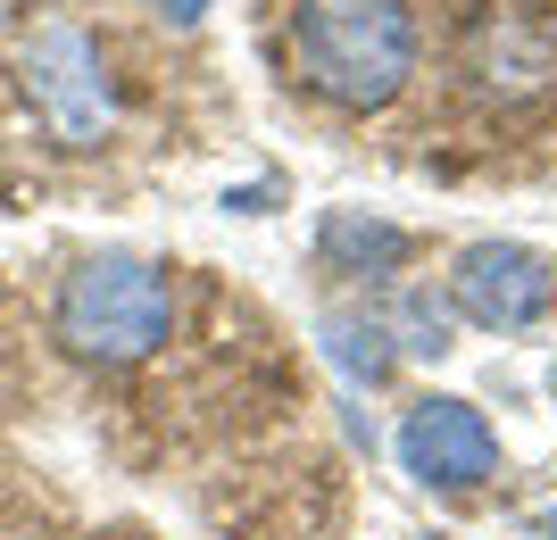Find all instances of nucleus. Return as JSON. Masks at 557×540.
<instances>
[{"label":"nucleus","instance_id":"423d86ee","mask_svg":"<svg viewBox=\"0 0 557 540\" xmlns=\"http://www.w3.org/2000/svg\"><path fill=\"white\" fill-rule=\"evenodd\" d=\"M25 84H34V109L67 141H92L109 125V67H100V50L75 34V25H50L34 34L25 50Z\"/></svg>","mask_w":557,"mask_h":540},{"label":"nucleus","instance_id":"7ed1b4c3","mask_svg":"<svg viewBox=\"0 0 557 540\" xmlns=\"http://www.w3.org/2000/svg\"><path fill=\"white\" fill-rule=\"evenodd\" d=\"M458 84L499 117L557 100V9L549 0H474L458 17Z\"/></svg>","mask_w":557,"mask_h":540},{"label":"nucleus","instance_id":"39448f33","mask_svg":"<svg viewBox=\"0 0 557 540\" xmlns=\"http://www.w3.org/2000/svg\"><path fill=\"white\" fill-rule=\"evenodd\" d=\"M399 474L424 482V491H483L491 474H499V432H491V416L474 400L433 391L399 424Z\"/></svg>","mask_w":557,"mask_h":540},{"label":"nucleus","instance_id":"6e6552de","mask_svg":"<svg viewBox=\"0 0 557 540\" xmlns=\"http://www.w3.org/2000/svg\"><path fill=\"white\" fill-rule=\"evenodd\" d=\"M325 341H333V357H342L349 375H367V382L383 375V366H392V350H383L392 332L374 325V316H367V325H358V316H325Z\"/></svg>","mask_w":557,"mask_h":540},{"label":"nucleus","instance_id":"9b49d317","mask_svg":"<svg viewBox=\"0 0 557 540\" xmlns=\"http://www.w3.org/2000/svg\"><path fill=\"white\" fill-rule=\"evenodd\" d=\"M549 400H557V357H549Z\"/></svg>","mask_w":557,"mask_h":540},{"label":"nucleus","instance_id":"1a4fd4ad","mask_svg":"<svg viewBox=\"0 0 557 540\" xmlns=\"http://www.w3.org/2000/svg\"><path fill=\"white\" fill-rule=\"evenodd\" d=\"M150 9H166L175 25H200V17H209V0H150Z\"/></svg>","mask_w":557,"mask_h":540},{"label":"nucleus","instance_id":"f03ea898","mask_svg":"<svg viewBox=\"0 0 557 540\" xmlns=\"http://www.w3.org/2000/svg\"><path fill=\"white\" fill-rule=\"evenodd\" d=\"M50 332L75 366H100V375L150 366L175 341V275L150 259H125V250H100V259L67 266L50 300Z\"/></svg>","mask_w":557,"mask_h":540},{"label":"nucleus","instance_id":"9d476101","mask_svg":"<svg viewBox=\"0 0 557 540\" xmlns=\"http://www.w3.org/2000/svg\"><path fill=\"white\" fill-rule=\"evenodd\" d=\"M541 532H549V540H557V507H549V524H541Z\"/></svg>","mask_w":557,"mask_h":540},{"label":"nucleus","instance_id":"20e7f679","mask_svg":"<svg viewBox=\"0 0 557 540\" xmlns=\"http://www.w3.org/2000/svg\"><path fill=\"white\" fill-rule=\"evenodd\" d=\"M449 307L483 332H533L557 307V266L524 241H466L449 259Z\"/></svg>","mask_w":557,"mask_h":540},{"label":"nucleus","instance_id":"f257e3e1","mask_svg":"<svg viewBox=\"0 0 557 540\" xmlns=\"http://www.w3.org/2000/svg\"><path fill=\"white\" fill-rule=\"evenodd\" d=\"M283 50L308 100H325L342 117H374L408 92L424 42L408 0H292Z\"/></svg>","mask_w":557,"mask_h":540},{"label":"nucleus","instance_id":"0eeeda50","mask_svg":"<svg viewBox=\"0 0 557 540\" xmlns=\"http://www.w3.org/2000/svg\"><path fill=\"white\" fill-rule=\"evenodd\" d=\"M408 250H417V241L399 234V225H383V216H367V209H333L325 225H317V259H325L333 275L383 282V275H399V266H408Z\"/></svg>","mask_w":557,"mask_h":540}]
</instances>
